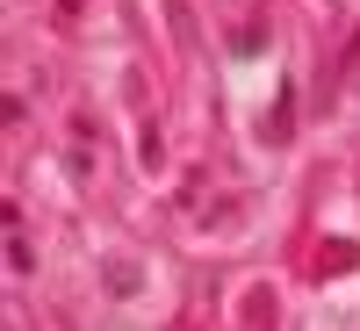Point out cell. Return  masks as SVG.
<instances>
[{"instance_id": "obj_1", "label": "cell", "mask_w": 360, "mask_h": 331, "mask_svg": "<svg viewBox=\"0 0 360 331\" xmlns=\"http://www.w3.org/2000/svg\"><path fill=\"white\" fill-rule=\"evenodd\" d=\"M353 266H360L353 238H324V245H317V281H339V274H353Z\"/></svg>"}, {"instance_id": "obj_2", "label": "cell", "mask_w": 360, "mask_h": 331, "mask_svg": "<svg viewBox=\"0 0 360 331\" xmlns=\"http://www.w3.org/2000/svg\"><path fill=\"white\" fill-rule=\"evenodd\" d=\"M281 324V303H274V288H245V331H274Z\"/></svg>"}, {"instance_id": "obj_3", "label": "cell", "mask_w": 360, "mask_h": 331, "mask_svg": "<svg viewBox=\"0 0 360 331\" xmlns=\"http://www.w3.org/2000/svg\"><path fill=\"white\" fill-rule=\"evenodd\" d=\"M166 22H173V44H180V51H195V44H202V29H195V8H188V0H166Z\"/></svg>"}, {"instance_id": "obj_4", "label": "cell", "mask_w": 360, "mask_h": 331, "mask_svg": "<svg viewBox=\"0 0 360 331\" xmlns=\"http://www.w3.org/2000/svg\"><path fill=\"white\" fill-rule=\"evenodd\" d=\"M288 130H295V108H288V94H281L274 108H266V123H259V137H266V144H288Z\"/></svg>"}, {"instance_id": "obj_5", "label": "cell", "mask_w": 360, "mask_h": 331, "mask_svg": "<svg viewBox=\"0 0 360 331\" xmlns=\"http://www.w3.org/2000/svg\"><path fill=\"white\" fill-rule=\"evenodd\" d=\"M346 86H360V37H353V58H346Z\"/></svg>"}, {"instance_id": "obj_6", "label": "cell", "mask_w": 360, "mask_h": 331, "mask_svg": "<svg viewBox=\"0 0 360 331\" xmlns=\"http://www.w3.org/2000/svg\"><path fill=\"white\" fill-rule=\"evenodd\" d=\"M65 8H79V0H65Z\"/></svg>"}, {"instance_id": "obj_7", "label": "cell", "mask_w": 360, "mask_h": 331, "mask_svg": "<svg viewBox=\"0 0 360 331\" xmlns=\"http://www.w3.org/2000/svg\"><path fill=\"white\" fill-rule=\"evenodd\" d=\"M353 180H360V173H353Z\"/></svg>"}]
</instances>
